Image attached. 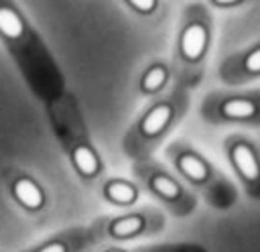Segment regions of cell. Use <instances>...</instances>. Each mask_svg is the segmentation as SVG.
Returning a JSON list of instances; mask_svg holds the SVG:
<instances>
[{
    "mask_svg": "<svg viewBox=\"0 0 260 252\" xmlns=\"http://www.w3.org/2000/svg\"><path fill=\"white\" fill-rule=\"evenodd\" d=\"M0 43L28 91L45 106L67 91L65 75L49 45L16 2L0 0Z\"/></svg>",
    "mask_w": 260,
    "mask_h": 252,
    "instance_id": "obj_1",
    "label": "cell"
},
{
    "mask_svg": "<svg viewBox=\"0 0 260 252\" xmlns=\"http://www.w3.org/2000/svg\"><path fill=\"white\" fill-rule=\"evenodd\" d=\"M45 114L51 132L57 144L61 146L75 177L85 187L100 185L106 173V163L102 159L98 144L91 138L89 126L85 122L83 110L75 93L67 89L57 100L45 106Z\"/></svg>",
    "mask_w": 260,
    "mask_h": 252,
    "instance_id": "obj_2",
    "label": "cell"
},
{
    "mask_svg": "<svg viewBox=\"0 0 260 252\" xmlns=\"http://www.w3.org/2000/svg\"><path fill=\"white\" fill-rule=\"evenodd\" d=\"M187 91L183 85H175L171 91L152 98L142 112L134 118L122 138V152L132 161L150 159L162 138L175 128L187 110Z\"/></svg>",
    "mask_w": 260,
    "mask_h": 252,
    "instance_id": "obj_3",
    "label": "cell"
},
{
    "mask_svg": "<svg viewBox=\"0 0 260 252\" xmlns=\"http://www.w3.org/2000/svg\"><path fill=\"white\" fill-rule=\"evenodd\" d=\"M209 35H211V24L205 8L199 4L187 6L177 33L175 59H173V71L179 81L191 83L201 73V65L209 49Z\"/></svg>",
    "mask_w": 260,
    "mask_h": 252,
    "instance_id": "obj_4",
    "label": "cell"
},
{
    "mask_svg": "<svg viewBox=\"0 0 260 252\" xmlns=\"http://www.w3.org/2000/svg\"><path fill=\"white\" fill-rule=\"evenodd\" d=\"M89 228L95 246H122L158 234L165 228V215L156 207L144 205L114 215H102L93 219Z\"/></svg>",
    "mask_w": 260,
    "mask_h": 252,
    "instance_id": "obj_5",
    "label": "cell"
},
{
    "mask_svg": "<svg viewBox=\"0 0 260 252\" xmlns=\"http://www.w3.org/2000/svg\"><path fill=\"white\" fill-rule=\"evenodd\" d=\"M132 175L138 181V187L160 201L173 215L185 217L193 211L195 199L191 191L152 156L132 163Z\"/></svg>",
    "mask_w": 260,
    "mask_h": 252,
    "instance_id": "obj_6",
    "label": "cell"
},
{
    "mask_svg": "<svg viewBox=\"0 0 260 252\" xmlns=\"http://www.w3.org/2000/svg\"><path fill=\"white\" fill-rule=\"evenodd\" d=\"M10 199L30 217H39L49 209L51 197L45 185L18 165H6L0 173Z\"/></svg>",
    "mask_w": 260,
    "mask_h": 252,
    "instance_id": "obj_7",
    "label": "cell"
},
{
    "mask_svg": "<svg viewBox=\"0 0 260 252\" xmlns=\"http://www.w3.org/2000/svg\"><path fill=\"white\" fill-rule=\"evenodd\" d=\"M167 159L169 163L177 169V173L191 183L193 187L201 189L203 193H209L215 185V173L209 167V163L189 144L185 142H173L167 148Z\"/></svg>",
    "mask_w": 260,
    "mask_h": 252,
    "instance_id": "obj_8",
    "label": "cell"
},
{
    "mask_svg": "<svg viewBox=\"0 0 260 252\" xmlns=\"http://www.w3.org/2000/svg\"><path fill=\"white\" fill-rule=\"evenodd\" d=\"M95 246L89 226H71L57 230L49 238L24 248L22 252H89Z\"/></svg>",
    "mask_w": 260,
    "mask_h": 252,
    "instance_id": "obj_9",
    "label": "cell"
},
{
    "mask_svg": "<svg viewBox=\"0 0 260 252\" xmlns=\"http://www.w3.org/2000/svg\"><path fill=\"white\" fill-rule=\"evenodd\" d=\"M98 193L106 203H110L114 207H122V209L134 207L140 199L138 183H132L126 177H106V179H102L100 185H98Z\"/></svg>",
    "mask_w": 260,
    "mask_h": 252,
    "instance_id": "obj_10",
    "label": "cell"
},
{
    "mask_svg": "<svg viewBox=\"0 0 260 252\" xmlns=\"http://www.w3.org/2000/svg\"><path fill=\"white\" fill-rule=\"evenodd\" d=\"M173 69L165 61H152L138 79V91L146 98H158L171 79Z\"/></svg>",
    "mask_w": 260,
    "mask_h": 252,
    "instance_id": "obj_11",
    "label": "cell"
},
{
    "mask_svg": "<svg viewBox=\"0 0 260 252\" xmlns=\"http://www.w3.org/2000/svg\"><path fill=\"white\" fill-rule=\"evenodd\" d=\"M228 148H230V159H232L236 171L248 183H256L260 179V163H258L254 150L242 140H232L228 144Z\"/></svg>",
    "mask_w": 260,
    "mask_h": 252,
    "instance_id": "obj_12",
    "label": "cell"
},
{
    "mask_svg": "<svg viewBox=\"0 0 260 252\" xmlns=\"http://www.w3.org/2000/svg\"><path fill=\"white\" fill-rule=\"evenodd\" d=\"M124 4L128 6V10H132L136 16H142V18L152 16L160 6V2H156V0H128Z\"/></svg>",
    "mask_w": 260,
    "mask_h": 252,
    "instance_id": "obj_13",
    "label": "cell"
},
{
    "mask_svg": "<svg viewBox=\"0 0 260 252\" xmlns=\"http://www.w3.org/2000/svg\"><path fill=\"white\" fill-rule=\"evenodd\" d=\"M93 252H132V250L122 248V246H100V248H95Z\"/></svg>",
    "mask_w": 260,
    "mask_h": 252,
    "instance_id": "obj_14",
    "label": "cell"
}]
</instances>
